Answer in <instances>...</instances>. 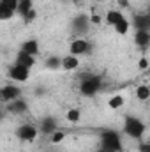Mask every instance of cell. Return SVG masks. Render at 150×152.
<instances>
[{
    "label": "cell",
    "mask_w": 150,
    "mask_h": 152,
    "mask_svg": "<svg viewBox=\"0 0 150 152\" xmlns=\"http://www.w3.org/2000/svg\"><path fill=\"white\" fill-rule=\"evenodd\" d=\"M124 133L127 136H131L133 140H141V136L145 134V124L136 117H125Z\"/></svg>",
    "instance_id": "6da1fadb"
},
{
    "label": "cell",
    "mask_w": 150,
    "mask_h": 152,
    "mask_svg": "<svg viewBox=\"0 0 150 152\" xmlns=\"http://www.w3.org/2000/svg\"><path fill=\"white\" fill-rule=\"evenodd\" d=\"M101 85H103L101 76H95V75L83 76L81 85H79V92H81L83 96H87V97H92V96H95V94L99 92Z\"/></svg>",
    "instance_id": "7a4b0ae2"
},
{
    "label": "cell",
    "mask_w": 150,
    "mask_h": 152,
    "mask_svg": "<svg viewBox=\"0 0 150 152\" xmlns=\"http://www.w3.org/2000/svg\"><path fill=\"white\" fill-rule=\"evenodd\" d=\"M101 147L103 149H108V151H122V140L118 136V133H113V131H104L101 134Z\"/></svg>",
    "instance_id": "3957f363"
},
{
    "label": "cell",
    "mask_w": 150,
    "mask_h": 152,
    "mask_svg": "<svg viewBox=\"0 0 150 152\" xmlns=\"http://www.w3.org/2000/svg\"><path fill=\"white\" fill-rule=\"evenodd\" d=\"M39 131L36 126H32V124H23V126H20L18 129H16V136L21 140V142H34L36 138H37Z\"/></svg>",
    "instance_id": "277c9868"
},
{
    "label": "cell",
    "mask_w": 150,
    "mask_h": 152,
    "mask_svg": "<svg viewBox=\"0 0 150 152\" xmlns=\"http://www.w3.org/2000/svg\"><path fill=\"white\" fill-rule=\"evenodd\" d=\"M9 78L14 80V81H27V80L30 78V69L25 67V66L14 64V66L9 69Z\"/></svg>",
    "instance_id": "5b68a950"
},
{
    "label": "cell",
    "mask_w": 150,
    "mask_h": 152,
    "mask_svg": "<svg viewBox=\"0 0 150 152\" xmlns=\"http://www.w3.org/2000/svg\"><path fill=\"white\" fill-rule=\"evenodd\" d=\"M0 94H2V101H4V103H11V101H14V99H20L21 90H20L16 85H5V87H2Z\"/></svg>",
    "instance_id": "8992f818"
},
{
    "label": "cell",
    "mask_w": 150,
    "mask_h": 152,
    "mask_svg": "<svg viewBox=\"0 0 150 152\" xmlns=\"http://www.w3.org/2000/svg\"><path fill=\"white\" fill-rule=\"evenodd\" d=\"M90 51V42L87 39H74L71 42V55H85Z\"/></svg>",
    "instance_id": "52a82bcc"
},
{
    "label": "cell",
    "mask_w": 150,
    "mask_h": 152,
    "mask_svg": "<svg viewBox=\"0 0 150 152\" xmlns=\"http://www.w3.org/2000/svg\"><path fill=\"white\" fill-rule=\"evenodd\" d=\"M134 44L138 48H147L150 44V30H136V34H134Z\"/></svg>",
    "instance_id": "ba28073f"
},
{
    "label": "cell",
    "mask_w": 150,
    "mask_h": 152,
    "mask_svg": "<svg viewBox=\"0 0 150 152\" xmlns=\"http://www.w3.org/2000/svg\"><path fill=\"white\" fill-rule=\"evenodd\" d=\"M16 64H20V66H25V67H34V64H36V57L34 55H30V53H25V51H21L20 50V53L16 55Z\"/></svg>",
    "instance_id": "9c48e42d"
},
{
    "label": "cell",
    "mask_w": 150,
    "mask_h": 152,
    "mask_svg": "<svg viewBox=\"0 0 150 152\" xmlns=\"http://www.w3.org/2000/svg\"><path fill=\"white\" fill-rule=\"evenodd\" d=\"M88 23H90V18L87 16H78L73 20V30L78 32V34H83L88 30Z\"/></svg>",
    "instance_id": "30bf717a"
},
{
    "label": "cell",
    "mask_w": 150,
    "mask_h": 152,
    "mask_svg": "<svg viewBox=\"0 0 150 152\" xmlns=\"http://www.w3.org/2000/svg\"><path fill=\"white\" fill-rule=\"evenodd\" d=\"M27 103L23 101V99H14V101H11L9 104H7V110L11 112V113L18 115V113H25L27 112Z\"/></svg>",
    "instance_id": "8fae6325"
},
{
    "label": "cell",
    "mask_w": 150,
    "mask_h": 152,
    "mask_svg": "<svg viewBox=\"0 0 150 152\" xmlns=\"http://www.w3.org/2000/svg\"><path fill=\"white\" fill-rule=\"evenodd\" d=\"M41 131H42V134H53L55 131H57V120L55 118H42L41 120Z\"/></svg>",
    "instance_id": "7c38bea8"
},
{
    "label": "cell",
    "mask_w": 150,
    "mask_h": 152,
    "mask_svg": "<svg viewBox=\"0 0 150 152\" xmlns=\"http://www.w3.org/2000/svg\"><path fill=\"white\" fill-rule=\"evenodd\" d=\"M78 67H79V58H78L76 55H67V57L62 58V69H66V71H74Z\"/></svg>",
    "instance_id": "4fadbf2b"
},
{
    "label": "cell",
    "mask_w": 150,
    "mask_h": 152,
    "mask_svg": "<svg viewBox=\"0 0 150 152\" xmlns=\"http://www.w3.org/2000/svg\"><path fill=\"white\" fill-rule=\"evenodd\" d=\"M124 18H125V16H124L120 11H113V9H111V11H108V14H106V18H104V20H106V23H108V25L117 27Z\"/></svg>",
    "instance_id": "5bb4252c"
},
{
    "label": "cell",
    "mask_w": 150,
    "mask_h": 152,
    "mask_svg": "<svg viewBox=\"0 0 150 152\" xmlns=\"http://www.w3.org/2000/svg\"><path fill=\"white\" fill-rule=\"evenodd\" d=\"M21 51H25V53H30V55H37L39 53V42L36 39H28V41H25L23 44H21Z\"/></svg>",
    "instance_id": "9a60e30c"
},
{
    "label": "cell",
    "mask_w": 150,
    "mask_h": 152,
    "mask_svg": "<svg viewBox=\"0 0 150 152\" xmlns=\"http://www.w3.org/2000/svg\"><path fill=\"white\" fill-rule=\"evenodd\" d=\"M134 25H136V30H150V14L149 16H136Z\"/></svg>",
    "instance_id": "2e32d148"
},
{
    "label": "cell",
    "mask_w": 150,
    "mask_h": 152,
    "mask_svg": "<svg viewBox=\"0 0 150 152\" xmlns=\"http://www.w3.org/2000/svg\"><path fill=\"white\" fill-rule=\"evenodd\" d=\"M136 97L140 101H149L150 99V87L149 85H140L136 88Z\"/></svg>",
    "instance_id": "e0dca14e"
},
{
    "label": "cell",
    "mask_w": 150,
    "mask_h": 152,
    "mask_svg": "<svg viewBox=\"0 0 150 152\" xmlns=\"http://www.w3.org/2000/svg\"><path fill=\"white\" fill-rule=\"evenodd\" d=\"M30 11H32V0H20V5H18V14L27 16Z\"/></svg>",
    "instance_id": "ac0fdd59"
},
{
    "label": "cell",
    "mask_w": 150,
    "mask_h": 152,
    "mask_svg": "<svg viewBox=\"0 0 150 152\" xmlns=\"http://www.w3.org/2000/svg\"><path fill=\"white\" fill-rule=\"evenodd\" d=\"M129 27H131L129 20H127V18H124V20L115 27V30H117V34H122V36H124V34H127V32H129Z\"/></svg>",
    "instance_id": "d6986e66"
},
{
    "label": "cell",
    "mask_w": 150,
    "mask_h": 152,
    "mask_svg": "<svg viewBox=\"0 0 150 152\" xmlns=\"http://www.w3.org/2000/svg\"><path fill=\"white\" fill-rule=\"evenodd\" d=\"M14 12H16V11H12V9H9V7H5V5H0V20L7 21V20H11V18L14 16Z\"/></svg>",
    "instance_id": "ffe728a7"
},
{
    "label": "cell",
    "mask_w": 150,
    "mask_h": 152,
    "mask_svg": "<svg viewBox=\"0 0 150 152\" xmlns=\"http://www.w3.org/2000/svg\"><path fill=\"white\" fill-rule=\"evenodd\" d=\"M46 67H48V69H58V67H62V58H58V57H50V58L46 60Z\"/></svg>",
    "instance_id": "44dd1931"
},
{
    "label": "cell",
    "mask_w": 150,
    "mask_h": 152,
    "mask_svg": "<svg viewBox=\"0 0 150 152\" xmlns=\"http://www.w3.org/2000/svg\"><path fill=\"white\" fill-rule=\"evenodd\" d=\"M108 104H110L111 110H118V108H122V104H124V97H122V96H113Z\"/></svg>",
    "instance_id": "7402d4cb"
},
{
    "label": "cell",
    "mask_w": 150,
    "mask_h": 152,
    "mask_svg": "<svg viewBox=\"0 0 150 152\" xmlns=\"http://www.w3.org/2000/svg\"><path fill=\"white\" fill-rule=\"evenodd\" d=\"M64 138H66V133H64V131H55V133L50 136V142H51L53 145H57V143L64 142Z\"/></svg>",
    "instance_id": "603a6c76"
},
{
    "label": "cell",
    "mask_w": 150,
    "mask_h": 152,
    "mask_svg": "<svg viewBox=\"0 0 150 152\" xmlns=\"http://www.w3.org/2000/svg\"><path fill=\"white\" fill-rule=\"evenodd\" d=\"M81 118V113H79V110H76V108H71L69 112H67V120L69 122H78Z\"/></svg>",
    "instance_id": "cb8c5ba5"
},
{
    "label": "cell",
    "mask_w": 150,
    "mask_h": 152,
    "mask_svg": "<svg viewBox=\"0 0 150 152\" xmlns=\"http://www.w3.org/2000/svg\"><path fill=\"white\" fill-rule=\"evenodd\" d=\"M0 5H5L12 11L18 12V5H20V0H0Z\"/></svg>",
    "instance_id": "d4e9b609"
},
{
    "label": "cell",
    "mask_w": 150,
    "mask_h": 152,
    "mask_svg": "<svg viewBox=\"0 0 150 152\" xmlns=\"http://www.w3.org/2000/svg\"><path fill=\"white\" fill-rule=\"evenodd\" d=\"M149 66H150V62H149V58H140V62H138V67L141 69V71H145V69H149Z\"/></svg>",
    "instance_id": "484cf974"
},
{
    "label": "cell",
    "mask_w": 150,
    "mask_h": 152,
    "mask_svg": "<svg viewBox=\"0 0 150 152\" xmlns=\"http://www.w3.org/2000/svg\"><path fill=\"white\" fill-rule=\"evenodd\" d=\"M101 21H103V18H101L99 14H92V16H90V23H94V25H99Z\"/></svg>",
    "instance_id": "4316f807"
},
{
    "label": "cell",
    "mask_w": 150,
    "mask_h": 152,
    "mask_svg": "<svg viewBox=\"0 0 150 152\" xmlns=\"http://www.w3.org/2000/svg\"><path fill=\"white\" fill-rule=\"evenodd\" d=\"M34 18H36V11H34V9H32L27 16H23V20H25L27 23H28V21H34Z\"/></svg>",
    "instance_id": "83f0119b"
},
{
    "label": "cell",
    "mask_w": 150,
    "mask_h": 152,
    "mask_svg": "<svg viewBox=\"0 0 150 152\" xmlns=\"http://www.w3.org/2000/svg\"><path fill=\"white\" fill-rule=\"evenodd\" d=\"M138 151L140 152H150V143H140Z\"/></svg>",
    "instance_id": "f1b7e54d"
},
{
    "label": "cell",
    "mask_w": 150,
    "mask_h": 152,
    "mask_svg": "<svg viewBox=\"0 0 150 152\" xmlns=\"http://www.w3.org/2000/svg\"><path fill=\"white\" fill-rule=\"evenodd\" d=\"M118 4H120V7H127V5H129V2H127V0H120Z\"/></svg>",
    "instance_id": "f546056e"
},
{
    "label": "cell",
    "mask_w": 150,
    "mask_h": 152,
    "mask_svg": "<svg viewBox=\"0 0 150 152\" xmlns=\"http://www.w3.org/2000/svg\"><path fill=\"white\" fill-rule=\"evenodd\" d=\"M95 2H106V0H95Z\"/></svg>",
    "instance_id": "4dcf8cb0"
},
{
    "label": "cell",
    "mask_w": 150,
    "mask_h": 152,
    "mask_svg": "<svg viewBox=\"0 0 150 152\" xmlns=\"http://www.w3.org/2000/svg\"><path fill=\"white\" fill-rule=\"evenodd\" d=\"M69 2H79V0H69Z\"/></svg>",
    "instance_id": "1f68e13d"
}]
</instances>
